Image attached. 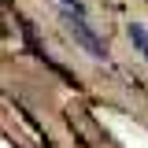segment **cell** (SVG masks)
I'll return each instance as SVG.
<instances>
[{"instance_id":"cell-1","label":"cell","mask_w":148,"mask_h":148,"mask_svg":"<svg viewBox=\"0 0 148 148\" xmlns=\"http://www.w3.org/2000/svg\"><path fill=\"white\" fill-rule=\"evenodd\" d=\"M130 41H133V48L148 59V30L141 26V22H130Z\"/></svg>"}]
</instances>
